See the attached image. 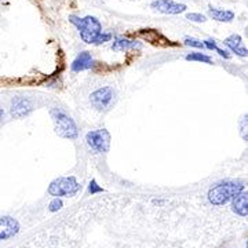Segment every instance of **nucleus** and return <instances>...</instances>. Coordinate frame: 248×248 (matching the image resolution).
I'll return each mask as SVG.
<instances>
[{"instance_id": "1", "label": "nucleus", "mask_w": 248, "mask_h": 248, "mask_svg": "<svg viewBox=\"0 0 248 248\" xmlns=\"http://www.w3.org/2000/svg\"><path fill=\"white\" fill-rule=\"evenodd\" d=\"M69 19L72 24L79 29L80 37L87 45H102L112 39L110 33L102 32V27L95 17L89 16L86 18H79L72 16Z\"/></svg>"}, {"instance_id": "2", "label": "nucleus", "mask_w": 248, "mask_h": 248, "mask_svg": "<svg viewBox=\"0 0 248 248\" xmlns=\"http://www.w3.org/2000/svg\"><path fill=\"white\" fill-rule=\"evenodd\" d=\"M244 190V185L237 182H222L210 189L208 202L213 205H223Z\"/></svg>"}, {"instance_id": "3", "label": "nucleus", "mask_w": 248, "mask_h": 248, "mask_svg": "<svg viewBox=\"0 0 248 248\" xmlns=\"http://www.w3.org/2000/svg\"><path fill=\"white\" fill-rule=\"evenodd\" d=\"M51 117H53L55 131L58 135L68 138V140H75L78 137L79 130L71 116L66 115L60 108H54L51 109Z\"/></svg>"}, {"instance_id": "4", "label": "nucleus", "mask_w": 248, "mask_h": 248, "mask_svg": "<svg viewBox=\"0 0 248 248\" xmlns=\"http://www.w3.org/2000/svg\"><path fill=\"white\" fill-rule=\"evenodd\" d=\"M80 185L75 177H61L48 186V193L55 197H72L79 192Z\"/></svg>"}, {"instance_id": "5", "label": "nucleus", "mask_w": 248, "mask_h": 248, "mask_svg": "<svg viewBox=\"0 0 248 248\" xmlns=\"http://www.w3.org/2000/svg\"><path fill=\"white\" fill-rule=\"evenodd\" d=\"M86 142L94 153H107L110 148V134L107 130H94L86 135Z\"/></svg>"}, {"instance_id": "6", "label": "nucleus", "mask_w": 248, "mask_h": 248, "mask_svg": "<svg viewBox=\"0 0 248 248\" xmlns=\"http://www.w3.org/2000/svg\"><path fill=\"white\" fill-rule=\"evenodd\" d=\"M115 91L112 87H102L91 93L90 101L97 110H108L115 102Z\"/></svg>"}, {"instance_id": "7", "label": "nucleus", "mask_w": 248, "mask_h": 248, "mask_svg": "<svg viewBox=\"0 0 248 248\" xmlns=\"http://www.w3.org/2000/svg\"><path fill=\"white\" fill-rule=\"evenodd\" d=\"M19 232V223L11 217H0V241L14 237Z\"/></svg>"}, {"instance_id": "8", "label": "nucleus", "mask_w": 248, "mask_h": 248, "mask_svg": "<svg viewBox=\"0 0 248 248\" xmlns=\"http://www.w3.org/2000/svg\"><path fill=\"white\" fill-rule=\"evenodd\" d=\"M152 9L164 14H181L186 10V6L181 3H175L172 0H156L152 3Z\"/></svg>"}, {"instance_id": "9", "label": "nucleus", "mask_w": 248, "mask_h": 248, "mask_svg": "<svg viewBox=\"0 0 248 248\" xmlns=\"http://www.w3.org/2000/svg\"><path fill=\"white\" fill-rule=\"evenodd\" d=\"M32 110V104L25 99V98H16L11 105V115L14 117H24L31 113Z\"/></svg>"}, {"instance_id": "10", "label": "nucleus", "mask_w": 248, "mask_h": 248, "mask_svg": "<svg viewBox=\"0 0 248 248\" xmlns=\"http://www.w3.org/2000/svg\"><path fill=\"white\" fill-rule=\"evenodd\" d=\"M233 211L240 217H247L248 215V196L247 192L244 193L240 192L239 195L233 199Z\"/></svg>"}, {"instance_id": "11", "label": "nucleus", "mask_w": 248, "mask_h": 248, "mask_svg": "<svg viewBox=\"0 0 248 248\" xmlns=\"http://www.w3.org/2000/svg\"><path fill=\"white\" fill-rule=\"evenodd\" d=\"M142 45L137 40H130V39H125V37H117L113 45H112V50L115 51H127V50H140Z\"/></svg>"}, {"instance_id": "12", "label": "nucleus", "mask_w": 248, "mask_h": 248, "mask_svg": "<svg viewBox=\"0 0 248 248\" xmlns=\"http://www.w3.org/2000/svg\"><path fill=\"white\" fill-rule=\"evenodd\" d=\"M93 66V57L89 51H83L78 55V58L72 63V69L75 72L86 71Z\"/></svg>"}, {"instance_id": "13", "label": "nucleus", "mask_w": 248, "mask_h": 248, "mask_svg": "<svg viewBox=\"0 0 248 248\" xmlns=\"http://www.w3.org/2000/svg\"><path fill=\"white\" fill-rule=\"evenodd\" d=\"M241 37L239 35H232L225 40V45L231 48L233 53H236L240 57H247V48L241 46Z\"/></svg>"}, {"instance_id": "14", "label": "nucleus", "mask_w": 248, "mask_h": 248, "mask_svg": "<svg viewBox=\"0 0 248 248\" xmlns=\"http://www.w3.org/2000/svg\"><path fill=\"white\" fill-rule=\"evenodd\" d=\"M210 16L213 17L215 21L219 22H231L232 19L234 18V13L229 11V10H219V9H210Z\"/></svg>"}, {"instance_id": "15", "label": "nucleus", "mask_w": 248, "mask_h": 248, "mask_svg": "<svg viewBox=\"0 0 248 248\" xmlns=\"http://www.w3.org/2000/svg\"><path fill=\"white\" fill-rule=\"evenodd\" d=\"M186 60H187V61L204 62V63H211V62H213L211 57H208V55H205V54H202V53L189 54V55H186Z\"/></svg>"}, {"instance_id": "16", "label": "nucleus", "mask_w": 248, "mask_h": 248, "mask_svg": "<svg viewBox=\"0 0 248 248\" xmlns=\"http://www.w3.org/2000/svg\"><path fill=\"white\" fill-rule=\"evenodd\" d=\"M186 46H190V47H196V48H204V43L197 40V39H192V37H187L185 40Z\"/></svg>"}, {"instance_id": "17", "label": "nucleus", "mask_w": 248, "mask_h": 248, "mask_svg": "<svg viewBox=\"0 0 248 248\" xmlns=\"http://www.w3.org/2000/svg\"><path fill=\"white\" fill-rule=\"evenodd\" d=\"M62 208V202L60 199H54L53 202L50 203V207H48V210L51 211V213H55V211H58V210H61Z\"/></svg>"}, {"instance_id": "18", "label": "nucleus", "mask_w": 248, "mask_h": 248, "mask_svg": "<svg viewBox=\"0 0 248 248\" xmlns=\"http://www.w3.org/2000/svg\"><path fill=\"white\" fill-rule=\"evenodd\" d=\"M187 19H190V21H195V22H204L207 18L204 17L203 14L192 13V14H187Z\"/></svg>"}, {"instance_id": "19", "label": "nucleus", "mask_w": 248, "mask_h": 248, "mask_svg": "<svg viewBox=\"0 0 248 248\" xmlns=\"http://www.w3.org/2000/svg\"><path fill=\"white\" fill-rule=\"evenodd\" d=\"M89 190L91 195H94V193H97V192H102V187H99L95 181H91V184H90L89 186Z\"/></svg>"}, {"instance_id": "20", "label": "nucleus", "mask_w": 248, "mask_h": 248, "mask_svg": "<svg viewBox=\"0 0 248 248\" xmlns=\"http://www.w3.org/2000/svg\"><path fill=\"white\" fill-rule=\"evenodd\" d=\"M215 51H217V53L219 54V55H222L223 58H229V57H231V55H229V53H228V51H225V50H222V48H219V47H217V48H215Z\"/></svg>"}, {"instance_id": "21", "label": "nucleus", "mask_w": 248, "mask_h": 248, "mask_svg": "<svg viewBox=\"0 0 248 248\" xmlns=\"http://www.w3.org/2000/svg\"><path fill=\"white\" fill-rule=\"evenodd\" d=\"M3 116H4V110L0 108V122H1V119H3Z\"/></svg>"}]
</instances>
